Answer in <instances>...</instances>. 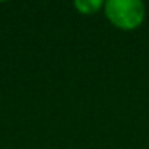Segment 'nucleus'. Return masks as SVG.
Returning a JSON list of instances; mask_svg holds the SVG:
<instances>
[{
	"label": "nucleus",
	"mask_w": 149,
	"mask_h": 149,
	"mask_svg": "<svg viewBox=\"0 0 149 149\" xmlns=\"http://www.w3.org/2000/svg\"><path fill=\"white\" fill-rule=\"evenodd\" d=\"M103 10L109 23L122 31L138 29L146 18V7L141 0H107Z\"/></svg>",
	"instance_id": "1"
},
{
	"label": "nucleus",
	"mask_w": 149,
	"mask_h": 149,
	"mask_svg": "<svg viewBox=\"0 0 149 149\" xmlns=\"http://www.w3.org/2000/svg\"><path fill=\"white\" fill-rule=\"evenodd\" d=\"M74 7L82 15H95L101 8H104V2L103 0H77L74 2Z\"/></svg>",
	"instance_id": "2"
}]
</instances>
